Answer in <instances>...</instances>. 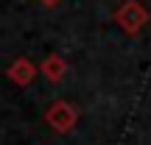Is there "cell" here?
Wrapping results in <instances>:
<instances>
[{"label": "cell", "mask_w": 151, "mask_h": 145, "mask_svg": "<svg viewBox=\"0 0 151 145\" xmlns=\"http://www.w3.org/2000/svg\"><path fill=\"white\" fill-rule=\"evenodd\" d=\"M76 117H78L76 109L70 106V103H65V101L53 103V106L48 109V114H45V120H48L56 131H70L73 126H76Z\"/></svg>", "instance_id": "cell-1"}, {"label": "cell", "mask_w": 151, "mask_h": 145, "mask_svg": "<svg viewBox=\"0 0 151 145\" xmlns=\"http://www.w3.org/2000/svg\"><path fill=\"white\" fill-rule=\"evenodd\" d=\"M118 22L126 28V31L134 34L137 28L146 22V9H143V6H137V3H126L123 9L118 11Z\"/></svg>", "instance_id": "cell-2"}, {"label": "cell", "mask_w": 151, "mask_h": 145, "mask_svg": "<svg viewBox=\"0 0 151 145\" xmlns=\"http://www.w3.org/2000/svg\"><path fill=\"white\" fill-rule=\"evenodd\" d=\"M9 78H11V81H17V84H28V81L34 78V67L28 64L25 59H17V64L9 70Z\"/></svg>", "instance_id": "cell-3"}, {"label": "cell", "mask_w": 151, "mask_h": 145, "mask_svg": "<svg viewBox=\"0 0 151 145\" xmlns=\"http://www.w3.org/2000/svg\"><path fill=\"white\" fill-rule=\"evenodd\" d=\"M42 73L48 75V78H53V81L62 78V75H65V61H62L59 56H50V59L42 64Z\"/></svg>", "instance_id": "cell-4"}, {"label": "cell", "mask_w": 151, "mask_h": 145, "mask_svg": "<svg viewBox=\"0 0 151 145\" xmlns=\"http://www.w3.org/2000/svg\"><path fill=\"white\" fill-rule=\"evenodd\" d=\"M42 3H45V6H56L59 0H42Z\"/></svg>", "instance_id": "cell-5"}]
</instances>
